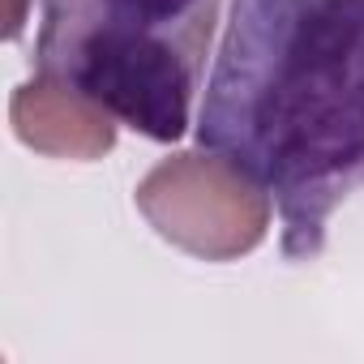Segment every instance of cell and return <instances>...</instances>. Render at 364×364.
<instances>
[{"label": "cell", "mask_w": 364, "mask_h": 364, "mask_svg": "<svg viewBox=\"0 0 364 364\" xmlns=\"http://www.w3.org/2000/svg\"><path fill=\"white\" fill-rule=\"evenodd\" d=\"M26 9H31V0H5V39H18L22 35Z\"/></svg>", "instance_id": "5"}, {"label": "cell", "mask_w": 364, "mask_h": 364, "mask_svg": "<svg viewBox=\"0 0 364 364\" xmlns=\"http://www.w3.org/2000/svg\"><path fill=\"white\" fill-rule=\"evenodd\" d=\"M9 120L22 146L52 154V159L90 163L116 146V116L99 99L82 95L77 86L43 77V73L14 90Z\"/></svg>", "instance_id": "4"}, {"label": "cell", "mask_w": 364, "mask_h": 364, "mask_svg": "<svg viewBox=\"0 0 364 364\" xmlns=\"http://www.w3.org/2000/svg\"><path fill=\"white\" fill-rule=\"evenodd\" d=\"M198 141L262 180L283 257L313 262L364 189V0H232Z\"/></svg>", "instance_id": "1"}, {"label": "cell", "mask_w": 364, "mask_h": 364, "mask_svg": "<svg viewBox=\"0 0 364 364\" xmlns=\"http://www.w3.org/2000/svg\"><path fill=\"white\" fill-rule=\"evenodd\" d=\"M223 0H39L35 69L99 99L120 124L176 141Z\"/></svg>", "instance_id": "2"}, {"label": "cell", "mask_w": 364, "mask_h": 364, "mask_svg": "<svg viewBox=\"0 0 364 364\" xmlns=\"http://www.w3.org/2000/svg\"><path fill=\"white\" fill-rule=\"evenodd\" d=\"M137 210L163 240L202 262H236L270 232V189L210 146L154 163L137 185Z\"/></svg>", "instance_id": "3"}]
</instances>
